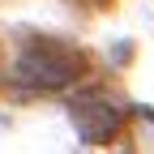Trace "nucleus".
<instances>
[{"label": "nucleus", "mask_w": 154, "mask_h": 154, "mask_svg": "<svg viewBox=\"0 0 154 154\" xmlns=\"http://www.w3.org/2000/svg\"><path fill=\"white\" fill-rule=\"evenodd\" d=\"M77 73H82V60L56 43H30L9 69V77L26 90H64L77 82Z\"/></svg>", "instance_id": "obj_1"}, {"label": "nucleus", "mask_w": 154, "mask_h": 154, "mask_svg": "<svg viewBox=\"0 0 154 154\" xmlns=\"http://www.w3.org/2000/svg\"><path fill=\"white\" fill-rule=\"evenodd\" d=\"M73 124L86 141H111L120 133V107L107 94H82L73 99Z\"/></svg>", "instance_id": "obj_2"}]
</instances>
